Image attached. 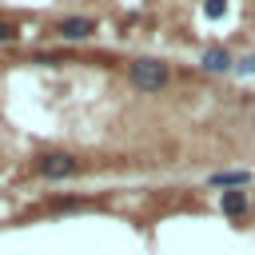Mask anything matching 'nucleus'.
<instances>
[{
  "label": "nucleus",
  "instance_id": "obj_10",
  "mask_svg": "<svg viewBox=\"0 0 255 255\" xmlns=\"http://www.w3.org/2000/svg\"><path fill=\"white\" fill-rule=\"evenodd\" d=\"M235 76H255V52H251V56H243V60L235 64Z\"/></svg>",
  "mask_w": 255,
  "mask_h": 255
},
{
  "label": "nucleus",
  "instance_id": "obj_6",
  "mask_svg": "<svg viewBox=\"0 0 255 255\" xmlns=\"http://www.w3.org/2000/svg\"><path fill=\"white\" fill-rule=\"evenodd\" d=\"M247 207H251V195H247L243 187H235V191H219V211H223V215L239 219V215H247Z\"/></svg>",
  "mask_w": 255,
  "mask_h": 255
},
{
  "label": "nucleus",
  "instance_id": "obj_5",
  "mask_svg": "<svg viewBox=\"0 0 255 255\" xmlns=\"http://www.w3.org/2000/svg\"><path fill=\"white\" fill-rule=\"evenodd\" d=\"M255 175L247 171V167H223V171H211L207 175V187H215V191H235V187H247Z\"/></svg>",
  "mask_w": 255,
  "mask_h": 255
},
{
  "label": "nucleus",
  "instance_id": "obj_9",
  "mask_svg": "<svg viewBox=\"0 0 255 255\" xmlns=\"http://www.w3.org/2000/svg\"><path fill=\"white\" fill-rule=\"evenodd\" d=\"M223 12H227V0H203V16L207 20H219Z\"/></svg>",
  "mask_w": 255,
  "mask_h": 255
},
{
  "label": "nucleus",
  "instance_id": "obj_7",
  "mask_svg": "<svg viewBox=\"0 0 255 255\" xmlns=\"http://www.w3.org/2000/svg\"><path fill=\"white\" fill-rule=\"evenodd\" d=\"M20 40V24L16 20H0V44H16Z\"/></svg>",
  "mask_w": 255,
  "mask_h": 255
},
{
  "label": "nucleus",
  "instance_id": "obj_3",
  "mask_svg": "<svg viewBox=\"0 0 255 255\" xmlns=\"http://www.w3.org/2000/svg\"><path fill=\"white\" fill-rule=\"evenodd\" d=\"M96 32H100V24H96L92 16H60V20L52 24V36H56V40H64V44L92 40Z\"/></svg>",
  "mask_w": 255,
  "mask_h": 255
},
{
  "label": "nucleus",
  "instance_id": "obj_8",
  "mask_svg": "<svg viewBox=\"0 0 255 255\" xmlns=\"http://www.w3.org/2000/svg\"><path fill=\"white\" fill-rule=\"evenodd\" d=\"M88 199H80V195H60V199H52V211H72V207H84Z\"/></svg>",
  "mask_w": 255,
  "mask_h": 255
},
{
  "label": "nucleus",
  "instance_id": "obj_2",
  "mask_svg": "<svg viewBox=\"0 0 255 255\" xmlns=\"http://www.w3.org/2000/svg\"><path fill=\"white\" fill-rule=\"evenodd\" d=\"M32 171H36L40 179H48V183L72 179V175L80 171V155H72V151H64V147H56V151H36V155H32Z\"/></svg>",
  "mask_w": 255,
  "mask_h": 255
},
{
  "label": "nucleus",
  "instance_id": "obj_4",
  "mask_svg": "<svg viewBox=\"0 0 255 255\" xmlns=\"http://www.w3.org/2000/svg\"><path fill=\"white\" fill-rule=\"evenodd\" d=\"M235 64H239V60H235L223 44H215V48H207V52L199 56V68H203L207 76H227V72H235Z\"/></svg>",
  "mask_w": 255,
  "mask_h": 255
},
{
  "label": "nucleus",
  "instance_id": "obj_1",
  "mask_svg": "<svg viewBox=\"0 0 255 255\" xmlns=\"http://www.w3.org/2000/svg\"><path fill=\"white\" fill-rule=\"evenodd\" d=\"M128 84L143 96H155L171 84V64L155 60V56H135V60H128Z\"/></svg>",
  "mask_w": 255,
  "mask_h": 255
}]
</instances>
